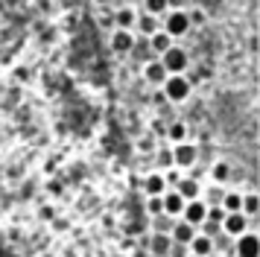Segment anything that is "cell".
I'll list each match as a JSON object with an SVG mask.
<instances>
[{
    "label": "cell",
    "instance_id": "4",
    "mask_svg": "<svg viewBox=\"0 0 260 257\" xmlns=\"http://www.w3.org/2000/svg\"><path fill=\"white\" fill-rule=\"evenodd\" d=\"M158 61L164 65L167 73H184V70H187V65H190L187 53H184L181 47H176V44L170 47L167 53H161V56H158Z\"/></svg>",
    "mask_w": 260,
    "mask_h": 257
},
{
    "label": "cell",
    "instance_id": "7",
    "mask_svg": "<svg viewBox=\"0 0 260 257\" xmlns=\"http://www.w3.org/2000/svg\"><path fill=\"white\" fill-rule=\"evenodd\" d=\"M141 76H143V82H149L152 88H161V85H164V79L170 76V73L164 70V65H161L158 58H149V61H143Z\"/></svg>",
    "mask_w": 260,
    "mask_h": 257
},
{
    "label": "cell",
    "instance_id": "15",
    "mask_svg": "<svg viewBox=\"0 0 260 257\" xmlns=\"http://www.w3.org/2000/svg\"><path fill=\"white\" fill-rule=\"evenodd\" d=\"M193 237H196V228H193V225H187L184 219H176V222H173V228H170V240H173V243L187 245Z\"/></svg>",
    "mask_w": 260,
    "mask_h": 257
},
{
    "label": "cell",
    "instance_id": "17",
    "mask_svg": "<svg viewBox=\"0 0 260 257\" xmlns=\"http://www.w3.org/2000/svg\"><path fill=\"white\" fill-rule=\"evenodd\" d=\"M161 205H164V213H167V216L178 219V216H181V210H184V199L178 196L176 190H167L164 196H161Z\"/></svg>",
    "mask_w": 260,
    "mask_h": 257
},
{
    "label": "cell",
    "instance_id": "13",
    "mask_svg": "<svg viewBox=\"0 0 260 257\" xmlns=\"http://www.w3.org/2000/svg\"><path fill=\"white\" fill-rule=\"evenodd\" d=\"M173 44H176V41H173V38H170L164 29H158L155 35H149V38H146V50H149L155 58L161 56V53H167V50H170Z\"/></svg>",
    "mask_w": 260,
    "mask_h": 257
},
{
    "label": "cell",
    "instance_id": "14",
    "mask_svg": "<svg viewBox=\"0 0 260 257\" xmlns=\"http://www.w3.org/2000/svg\"><path fill=\"white\" fill-rule=\"evenodd\" d=\"M257 210H260L257 190H248V193H243V202H240V213H243L248 222H254V225H257Z\"/></svg>",
    "mask_w": 260,
    "mask_h": 257
},
{
    "label": "cell",
    "instance_id": "29",
    "mask_svg": "<svg viewBox=\"0 0 260 257\" xmlns=\"http://www.w3.org/2000/svg\"><path fill=\"white\" fill-rule=\"evenodd\" d=\"M158 213H164L161 196H146V216H158Z\"/></svg>",
    "mask_w": 260,
    "mask_h": 257
},
{
    "label": "cell",
    "instance_id": "9",
    "mask_svg": "<svg viewBox=\"0 0 260 257\" xmlns=\"http://www.w3.org/2000/svg\"><path fill=\"white\" fill-rule=\"evenodd\" d=\"M248 225H251V222H248L243 213H228L222 219V225H219V231H222L225 237H240V234L248 231Z\"/></svg>",
    "mask_w": 260,
    "mask_h": 257
},
{
    "label": "cell",
    "instance_id": "30",
    "mask_svg": "<svg viewBox=\"0 0 260 257\" xmlns=\"http://www.w3.org/2000/svg\"><path fill=\"white\" fill-rule=\"evenodd\" d=\"M228 216L219 205H213V208H208V216H205V222H213V225H222V219Z\"/></svg>",
    "mask_w": 260,
    "mask_h": 257
},
{
    "label": "cell",
    "instance_id": "22",
    "mask_svg": "<svg viewBox=\"0 0 260 257\" xmlns=\"http://www.w3.org/2000/svg\"><path fill=\"white\" fill-rule=\"evenodd\" d=\"M225 190H228V187H222V184H211L208 190H202V202H205L208 208H213V205H222Z\"/></svg>",
    "mask_w": 260,
    "mask_h": 257
},
{
    "label": "cell",
    "instance_id": "16",
    "mask_svg": "<svg viewBox=\"0 0 260 257\" xmlns=\"http://www.w3.org/2000/svg\"><path fill=\"white\" fill-rule=\"evenodd\" d=\"M135 29H138V35L149 38V35H155L158 29H161V18H155V15H146V12H141V15H138V21H135Z\"/></svg>",
    "mask_w": 260,
    "mask_h": 257
},
{
    "label": "cell",
    "instance_id": "2",
    "mask_svg": "<svg viewBox=\"0 0 260 257\" xmlns=\"http://www.w3.org/2000/svg\"><path fill=\"white\" fill-rule=\"evenodd\" d=\"M161 29H164L173 41L181 38V35L190 33V18H187V9H170L164 15V23H161Z\"/></svg>",
    "mask_w": 260,
    "mask_h": 257
},
{
    "label": "cell",
    "instance_id": "28",
    "mask_svg": "<svg viewBox=\"0 0 260 257\" xmlns=\"http://www.w3.org/2000/svg\"><path fill=\"white\" fill-rule=\"evenodd\" d=\"M135 146H138V152H155L161 143H158V138H155V135H143Z\"/></svg>",
    "mask_w": 260,
    "mask_h": 257
},
{
    "label": "cell",
    "instance_id": "5",
    "mask_svg": "<svg viewBox=\"0 0 260 257\" xmlns=\"http://www.w3.org/2000/svg\"><path fill=\"white\" fill-rule=\"evenodd\" d=\"M234 254L237 257H260V240H257V231L248 228L246 234H240L234 243Z\"/></svg>",
    "mask_w": 260,
    "mask_h": 257
},
{
    "label": "cell",
    "instance_id": "24",
    "mask_svg": "<svg viewBox=\"0 0 260 257\" xmlns=\"http://www.w3.org/2000/svg\"><path fill=\"white\" fill-rule=\"evenodd\" d=\"M152 155H155V167H158V173H164V170L173 167V146H158Z\"/></svg>",
    "mask_w": 260,
    "mask_h": 257
},
{
    "label": "cell",
    "instance_id": "3",
    "mask_svg": "<svg viewBox=\"0 0 260 257\" xmlns=\"http://www.w3.org/2000/svg\"><path fill=\"white\" fill-rule=\"evenodd\" d=\"M196 161H199V146L196 143H190V140L173 143V167L187 170V167H196Z\"/></svg>",
    "mask_w": 260,
    "mask_h": 257
},
{
    "label": "cell",
    "instance_id": "31",
    "mask_svg": "<svg viewBox=\"0 0 260 257\" xmlns=\"http://www.w3.org/2000/svg\"><path fill=\"white\" fill-rule=\"evenodd\" d=\"M187 257H193V254H187Z\"/></svg>",
    "mask_w": 260,
    "mask_h": 257
},
{
    "label": "cell",
    "instance_id": "11",
    "mask_svg": "<svg viewBox=\"0 0 260 257\" xmlns=\"http://www.w3.org/2000/svg\"><path fill=\"white\" fill-rule=\"evenodd\" d=\"M187 254H193V257H211L213 254V237H205V234L196 228V237L187 243Z\"/></svg>",
    "mask_w": 260,
    "mask_h": 257
},
{
    "label": "cell",
    "instance_id": "8",
    "mask_svg": "<svg viewBox=\"0 0 260 257\" xmlns=\"http://www.w3.org/2000/svg\"><path fill=\"white\" fill-rule=\"evenodd\" d=\"M111 50L117 56H129L132 50H135V33L132 29H114L111 33Z\"/></svg>",
    "mask_w": 260,
    "mask_h": 257
},
{
    "label": "cell",
    "instance_id": "6",
    "mask_svg": "<svg viewBox=\"0 0 260 257\" xmlns=\"http://www.w3.org/2000/svg\"><path fill=\"white\" fill-rule=\"evenodd\" d=\"M205 216H208V205H205L202 199H193V202H184V210H181L178 219H184L187 225L199 228L202 222H205Z\"/></svg>",
    "mask_w": 260,
    "mask_h": 257
},
{
    "label": "cell",
    "instance_id": "20",
    "mask_svg": "<svg viewBox=\"0 0 260 257\" xmlns=\"http://www.w3.org/2000/svg\"><path fill=\"white\" fill-rule=\"evenodd\" d=\"M135 21H138V12L132 6H123L114 12V29H135Z\"/></svg>",
    "mask_w": 260,
    "mask_h": 257
},
{
    "label": "cell",
    "instance_id": "25",
    "mask_svg": "<svg viewBox=\"0 0 260 257\" xmlns=\"http://www.w3.org/2000/svg\"><path fill=\"white\" fill-rule=\"evenodd\" d=\"M149 222H152V234H170V228H173V216H167V213H158V216H149Z\"/></svg>",
    "mask_w": 260,
    "mask_h": 257
},
{
    "label": "cell",
    "instance_id": "26",
    "mask_svg": "<svg viewBox=\"0 0 260 257\" xmlns=\"http://www.w3.org/2000/svg\"><path fill=\"white\" fill-rule=\"evenodd\" d=\"M143 12H146V15H155V18H161V15L170 12V6H167V0H143Z\"/></svg>",
    "mask_w": 260,
    "mask_h": 257
},
{
    "label": "cell",
    "instance_id": "19",
    "mask_svg": "<svg viewBox=\"0 0 260 257\" xmlns=\"http://www.w3.org/2000/svg\"><path fill=\"white\" fill-rule=\"evenodd\" d=\"M164 135H167V140H170V146H173V143H184V140H187L190 128H187L184 120H170V126H167Z\"/></svg>",
    "mask_w": 260,
    "mask_h": 257
},
{
    "label": "cell",
    "instance_id": "12",
    "mask_svg": "<svg viewBox=\"0 0 260 257\" xmlns=\"http://www.w3.org/2000/svg\"><path fill=\"white\" fill-rule=\"evenodd\" d=\"M146 245H149V254L152 257H170L173 240H170V234H149L146 237Z\"/></svg>",
    "mask_w": 260,
    "mask_h": 257
},
{
    "label": "cell",
    "instance_id": "1",
    "mask_svg": "<svg viewBox=\"0 0 260 257\" xmlns=\"http://www.w3.org/2000/svg\"><path fill=\"white\" fill-rule=\"evenodd\" d=\"M161 93H164L167 103H184L190 93H193V82L184 76V73H170L161 85Z\"/></svg>",
    "mask_w": 260,
    "mask_h": 257
},
{
    "label": "cell",
    "instance_id": "21",
    "mask_svg": "<svg viewBox=\"0 0 260 257\" xmlns=\"http://www.w3.org/2000/svg\"><path fill=\"white\" fill-rule=\"evenodd\" d=\"M211 178H213V184H228L231 181V164L228 161H216L211 167Z\"/></svg>",
    "mask_w": 260,
    "mask_h": 257
},
{
    "label": "cell",
    "instance_id": "10",
    "mask_svg": "<svg viewBox=\"0 0 260 257\" xmlns=\"http://www.w3.org/2000/svg\"><path fill=\"white\" fill-rule=\"evenodd\" d=\"M173 190H176V193L184 199V202H193V199H202V190H205V187L199 184V178H193V175H184V178H181V181H178Z\"/></svg>",
    "mask_w": 260,
    "mask_h": 257
},
{
    "label": "cell",
    "instance_id": "27",
    "mask_svg": "<svg viewBox=\"0 0 260 257\" xmlns=\"http://www.w3.org/2000/svg\"><path fill=\"white\" fill-rule=\"evenodd\" d=\"M164 181H167V187H170V190H173V187L178 184V181H181V178H184V170H178V167H170V170H164Z\"/></svg>",
    "mask_w": 260,
    "mask_h": 257
},
{
    "label": "cell",
    "instance_id": "18",
    "mask_svg": "<svg viewBox=\"0 0 260 257\" xmlns=\"http://www.w3.org/2000/svg\"><path fill=\"white\" fill-rule=\"evenodd\" d=\"M167 190H170V187H167L164 175L158 173V170H155V173H149L146 178H143V193H146V196H164Z\"/></svg>",
    "mask_w": 260,
    "mask_h": 257
},
{
    "label": "cell",
    "instance_id": "23",
    "mask_svg": "<svg viewBox=\"0 0 260 257\" xmlns=\"http://www.w3.org/2000/svg\"><path fill=\"white\" fill-rule=\"evenodd\" d=\"M240 202H243V193H240V190H225L219 208H222L225 213H240Z\"/></svg>",
    "mask_w": 260,
    "mask_h": 257
}]
</instances>
